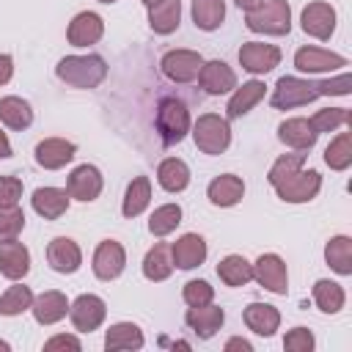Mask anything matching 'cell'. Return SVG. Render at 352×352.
I'll return each instance as SVG.
<instances>
[{"mask_svg":"<svg viewBox=\"0 0 352 352\" xmlns=\"http://www.w3.org/2000/svg\"><path fill=\"white\" fill-rule=\"evenodd\" d=\"M55 74L72 88H96L107 77V63L102 55H66L58 60Z\"/></svg>","mask_w":352,"mask_h":352,"instance_id":"obj_1","label":"cell"},{"mask_svg":"<svg viewBox=\"0 0 352 352\" xmlns=\"http://www.w3.org/2000/svg\"><path fill=\"white\" fill-rule=\"evenodd\" d=\"M245 25L253 33H267V36H286L292 30V8L286 0H267L258 8L248 11Z\"/></svg>","mask_w":352,"mask_h":352,"instance_id":"obj_2","label":"cell"},{"mask_svg":"<svg viewBox=\"0 0 352 352\" xmlns=\"http://www.w3.org/2000/svg\"><path fill=\"white\" fill-rule=\"evenodd\" d=\"M192 140L204 154H223L231 143V126L228 118L217 116V113H204L198 116V121L192 124Z\"/></svg>","mask_w":352,"mask_h":352,"instance_id":"obj_3","label":"cell"},{"mask_svg":"<svg viewBox=\"0 0 352 352\" xmlns=\"http://www.w3.org/2000/svg\"><path fill=\"white\" fill-rule=\"evenodd\" d=\"M157 129H160V138L165 146H173V143H182L184 135L190 132V113H187V104L182 99H162L160 107H157Z\"/></svg>","mask_w":352,"mask_h":352,"instance_id":"obj_4","label":"cell"},{"mask_svg":"<svg viewBox=\"0 0 352 352\" xmlns=\"http://www.w3.org/2000/svg\"><path fill=\"white\" fill-rule=\"evenodd\" d=\"M278 198L286 204H308L311 198H316V192L322 190V176L316 170H294L286 179L272 184Z\"/></svg>","mask_w":352,"mask_h":352,"instance_id":"obj_5","label":"cell"},{"mask_svg":"<svg viewBox=\"0 0 352 352\" xmlns=\"http://www.w3.org/2000/svg\"><path fill=\"white\" fill-rule=\"evenodd\" d=\"M201 66H204V58L195 50H170L160 60V69L170 82H192V80H198Z\"/></svg>","mask_w":352,"mask_h":352,"instance_id":"obj_6","label":"cell"},{"mask_svg":"<svg viewBox=\"0 0 352 352\" xmlns=\"http://www.w3.org/2000/svg\"><path fill=\"white\" fill-rule=\"evenodd\" d=\"M316 96L319 94H316V85L314 82L300 80V77H280L275 82V91H272V107L292 110V107H300V104L314 102Z\"/></svg>","mask_w":352,"mask_h":352,"instance_id":"obj_7","label":"cell"},{"mask_svg":"<svg viewBox=\"0 0 352 352\" xmlns=\"http://www.w3.org/2000/svg\"><path fill=\"white\" fill-rule=\"evenodd\" d=\"M253 278L272 294H286L289 292V270L280 256L275 253H261L253 264Z\"/></svg>","mask_w":352,"mask_h":352,"instance_id":"obj_8","label":"cell"},{"mask_svg":"<svg viewBox=\"0 0 352 352\" xmlns=\"http://www.w3.org/2000/svg\"><path fill=\"white\" fill-rule=\"evenodd\" d=\"M69 316H72L74 330L91 333V330H96V327L104 322L107 308H104V300H102V297H96V294H80V297L69 305Z\"/></svg>","mask_w":352,"mask_h":352,"instance_id":"obj_9","label":"cell"},{"mask_svg":"<svg viewBox=\"0 0 352 352\" xmlns=\"http://www.w3.org/2000/svg\"><path fill=\"white\" fill-rule=\"evenodd\" d=\"M239 63L250 74H267L280 63V50L275 44H261V41H245L239 47Z\"/></svg>","mask_w":352,"mask_h":352,"instance_id":"obj_10","label":"cell"},{"mask_svg":"<svg viewBox=\"0 0 352 352\" xmlns=\"http://www.w3.org/2000/svg\"><path fill=\"white\" fill-rule=\"evenodd\" d=\"M300 22H302V30H305L308 36L324 41V38H330L333 30H336V8H333L330 3H322V0L308 3V6L302 8Z\"/></svg>","mask_w":352,"mask_h":352,"instance_id":"obj_11","label":"cell"},{"mask_svg":"<svg viewBox=\"0 0 352 352\" xmlns=\"http://www.w3.org/2000/svg\"><path fill=\"white\" fill-rule=\"evenodd\" d=\"M124 264H126V253L121 248V242L116 239H104L99 242L96 253H94V275L99 280H113L124 272Z\"/></svg>","mask_w":352,"mask_h":352,"instance_id":"obj_12","label":"cell"},{"mask_svg":"<svg viewBox=\"0 0 352 352\" xmlns=\"http://www.w3.org/2000/svg\"><path fill=\"white\" fill-rule=\"evenodd\" d=\"M198 82L206 94L220 96V94H228L236 88V74L226 60H206L198 72Z\"/></svg>","mask_w":352,"mask_h":352,"instance_id":"obj_13","label":"cell"},{"mask_svg":"<svg viewBox=\"0 0 352 352\" xmlns=\"http://www.w3.org/2000/svg\"><path fill=\"white\" fill-rule=\"evenodd\" d=\"M47 261L55 272H63V275H72L80 270L82 264V253H80V245L69 236H55L50 245H47Z\"/></svg>","mask_w":352,"mask_h":352,"instance_id":"obj_14","label":"cell"},{"mask_svg":"<svg viewBox=\"0 0 352 352\" xmlns=\"http://www.w3.org/2000/svg\"><path fill=\"white\" fill-rule=\"evenodd\" d=\"M66 192L69 198H77V201H96L99 192H102V173L99 168L94 165H80L72 170L69 182H66Z\"/></svg>","mask_w":352,"mask_h":352,"instance_id":"obj_15","label":"cell"},{"mask_svg":"<svg viewBox=\"0 0 352 352\" xmlns=\"http://www.w3.org/2000/svg\"><path fill=\"white\" fill-rule=\"evenodd\" d=\"M104 33V22L96 11H80L72 22H69V30H66V38L69 44L74 47H88V44H96Z\"/></svg>","mask_w":352,"mask_h":352,"instance_id":"obj_16","label":"cell"},{"mask_svg":"<svg viewBox=\"0 0 352 352\" xmlns=\"http://www.w3.org/2000/svg\"><path fill=\"white\" fill-rule=\"evenodd\" d=\"M346 63L349 60L344 55L327 52V50H319V47H300L294 52V66L300 72H308V74H314V72H333V69H341Z\"/></svg>","mask_w":352,"mask_h":352,"instance_id":"obj_17","label":"cell"},{"mask_svg":"<svg viewBox=\"0 0 352 352\" xmlns=\"http://www.w3.org/2000/svg\"><path fill=\"white\" fill-rule=\"evenodd\" d=\"M170 258H173V267H179V270H192V267L204 264V258H206V242H204V236H198V234L179 236L170 245Z\"/></svg>","mask_w":352,"mask_h":352,"instance_id":"obj_18","label":"cell"},{"mask_svg":"<svg viewBox=\"0 0 352 352\" xmlns=\"http://www.w3.org/2000/svg\"><path fill=\"white\" fill-rule=\"evenodd\" d=\"M74 143L72 140H63V138H47L36 146V162L47 170H58L63 168L66 162L74 160Z\"/></svg>","mask_w":352,"mask_h":352,"instance_id":"obj_19","label":"cell"},{"mask_svg":"<svg viewBox=\"0 0 352 352\" xmlns=\"http://www.w3.org/2000/svg\"><path fill=\"white\" fill-rule=\"evenodd\" d=\"M30 311H33V319L38 324H55L69 314V300H66L63 292H55V289L52 292H41L38 297H33Z\"/></svg>","mask_w":352,"mask_h":352,"instance_id":"obj_20","label":"cell"},{"mask_svg":"<svg viewBox=\"0 0 352 352\" xmlns=\"http://www.w3.org/2000/svg\"><path fill=\"white\" fill-rule=\"evenodd\" d=\"M184 319H187V324L198 333V338H212V336L223 327L226 314H223V308L206 302V305H190L187 314H184Z\"/></svg>","mask_w":352,"mask_h":352,"instance_id":"obj_21","label":"cell"},{"mask_svg":"<svg viewBox=\"0 0 352 352\" xmlns=\"http://www.w3.org/2000/svg\"><path fill=\"white\" fill-rule=\"evenodd\" d=\"M30 270V253L22 242L11 239V242H0V275H6L8 280H19L25 278Z\"/></svg>","mask_w":352,"mask_h":352,"instance_id":"obj_22","label":"cell"},{"mask_svg":"<svg viewBox=\"0 0 352 352\" xmlns=\"http://www.w3.org/2000/svg\"><path fill=\"white\" fill-rule=\"evenodd\" d=\"M278 138L280 143L292 146L294 151H311L316 146V132L311 126L308 118H286L280 126H278Z\"/></svg>","mask_w":352,"mask_h":352,"instance_id":"obj_23","label":"cell"},{"mask_svg":"<svg viewBox=\"0 0 352 352\" xmlns=\"http://www.w3.org/2000/svg\"><path fill=\"white\" fill-rule=\"evenodd\" d=\"M242 319L256 336H264V338H270L280 327V311L275 305H270V302H250L245 308Z\"/></svg>","mask_w":352,"mask_h":352,"instance_id":"obj_24","label":"cell"},{"mask_svg":"<svg viewBox=\"0 0 352 352\" xmlns=\"http://www.w3.org/2000/svg\"><path fill=\"white\" fill-rule=\"evenodd\" d=\"M30 201H33V212L41 214L44 220H58L69 209V192L60 187H38Z\"/></svg>","mask_w":352,"mask_h":352,"instance_id":"obj_25","label":"cell"},{"mask_svg":"<svg viewBox=\"0 0 352 352\" xmlns=\"http://www.w3.org/2000/svg\"><path fill=\"white\" fill-rule=\"evenodd\" d=\"M206 195H209V201L214 206H234L245 195V182L239 176H234V173H223V176L212 179Z\"/></svg>","mask_w":352,"mask_h":352,"instance_id":"obj_26","label":"cell"},{"mask_svg":"<svg viewBox=\"0 0 352 352\" xmlns=\"http://www.w3.org/2000/svg\"><path fill=\"white\" fill-rule=\"evenodd\" d=\"M179 22H182V0H160L148 6V25L154 33L168 36L179 28Z\"/></svg>","mask_w":352,"mask_h":352,"instance_id":"obj_27","label":"cell"},{"mask_svg":"<svg viewBox=\"0 0 352 352\" xmlns=\"http://www.w3.org/2000/svg\"><path fill=\"white\" fill-rule=\"evenodd\" d=\"M264 91H267V85L261 82V80H250V82H242L236 91H234V96L228 99V118H242L245 113H250L261 99H264Z\"/></svg>","mask_w":352,"mask_h":352,"instance_id":"obj_28","label":"cell"},{"mask_svg":"<svg viewBox=\"0 0 352 352\" xmlns=\"http://www.w3.org/2000/svg\"><path fill=\"white\" fill-rule=\"evenodd\" d=\"M143 346V333L132 322H116L104 333V349L107 352H124V349H140Z\"/></svg>","mask_w":352,"mask_h":352,"instance_id":"obj_29","label":"cell"},{"mask_svg":"<svg viewBox=\"0 0 352 352\" xmlns=\"http://www.w3.org/2000/svg\"><path fill=\"white\" fill-rule=\"evenodd\" d=\"M157 182L168 192H182L190 184V168H187V162L184 160H176V157L162 160L160 168H157Z\"/></svg>","mask_w":352,"mask_h":352,"instance_id":"obj_30","label":"cell"},{"mask_svg":"<svg viewBox=\"0 0 352 352\" xmlns=\"http://www.w3.org/2000/svg\"><path fill=\"white\" fill-rule=\"evenodd\" d=\"M148 201H151V182H148V176L132 179L129 187H126V195H124V206H121L124 217H138V214H143L146 206H148Z\"/></svg>","mask_w":352,"mask_h":352,"instance_id":"obj_31","label":"cell"},{"mask_svg":"<svg viewBox=\"0 0 352 352\" xmlns=\"http://www.w3.org/2000/svg\"><path fill=\"white\" fill-rule=\"evenodd\" d=\"M170 272H173L170 248H168L165 242H157V245L146 253V258H143V275H146L148 280H165V278H170Z\"/></svg>","mask_w":352,"mask_h":352,"instance_id":"obj_32","label":"cell"},{"mask_svg":"<svg viewBox=\"0 0 352 352\" xmlns=\"http://www.w3.org/2000/svg\"><path fill=\"white\" fill-rule=\"evenodd\" d=\"M217 275L226 286H245L248 280H253V264L245 256L231 253L217 264Z\"/></svg>","mask_w":352,"mask_h":352,"instance_id":"obj_33","label":"cell"},{"mask_svg":"<svg viewBox=\"0 0 352 352\" xmlns=\"http://www.w3.org/2000/svg\"><path fill=\"white\" fill-rule=\"evenodd\" d=\"M0 121L8 129H28L33 121V110L19 96H3L0 99Z\"/></svg>","mask_w":352,"mask_h":352,"instance_id":"obj_34","label":"cell"},{"mask_svg":"<svg viewBox=\"0 0 352 352\" xmlns=\"http://www.w3.org/2000/svg\"><path fill=\"white\" fill-rule=\"evenodd\" d=\"M324 261L338 275H352V239L349 236H333L324 248Z\"/></svg>","mask_w":352,"mask_h":352,"instance_id":"obj_35","label":"cell"},{"mask_svg":"<svg viewBox=\"0 0 352 352\" xmlns=\"http://www.w3.org/2000/svg\"><path fill=\"white\" fill-rule=\"evenodd\" d=\"M226 19L223 0H192V22L201 30H217Z\"/></svg>","mask_w":352,"mask_h":352,"instance_id":"obj_36","label":"cell"},{"mask_svg":"<svg viewBox=\"0 0 352 352\" xmlns=\"http://www.w3.org/2000/svg\"><path fill=\"white\" fill-rule=\"evenodd\" d=\"M344 300H346V294H344L341 283L327 280V278H322V280L314 283V302L319 305V311H324V314H338V311L344 308Z\"/></svg>","mask_w":352,"mask_h":352,"instance_id":"obj_37","label":"cell"},{"mask_svg":"<svg viewBox=\"0 0 352 352\" xmlns=\"http://www.w3.org/2000/svg\"><path fill=\"white\" fill-rule=\"evenodd\" d=\"M324 162L333 170H346L352 165V138H349V132H338V138L330 140V146L324 148Z\"/></svg>","mask_w":352,"mask_h":352,"instance_id":"obj_38","label":"cell"},{"mask_svg":"<svg viewBox=\"0 0 352 352\" xmlns=\"http://www.w3.org/2000/svg\"><path fill=\"white\" fill-rule=\"evenodd\" d=\"M179 223H182V206L179 204H165V206L154 209V214L148 220V231L154 236H168L170 231H176Z\"/></svg>","mask_w":352,"mask_h":352,"instance_id":"obj_39","label":"cell"},{"mask_svg":"<svg viewBox=\"0 0 352 352\" xmlns=\"http://www.w3.org/2000/svg\"><path fill=\"white\" fill-rule=\"evenodd\" d=\"M308 121H311V126H314L316 135H322V132H336V129H341L344 124H349V110H346V107H324V110H316Z\"/></svg>","mask_w":352,"mask_h":352,"instance_id":"obj_40","label":"cell"},{"mask_svg":"<svg viewBox=\"0 0 352 352\" xmlns=\"http://www.w3.org/2000/svg\"><path fill=\"white\" fill-rule=\"evenodd\" d=\"M30 305H33V292L28 286H22V283L8 286V292L0 297V314L3 316H16V314L28 311Z\"/></svg>","mask_w":352,"mask_h":352,"instance_id":"obj_41","label":"cell"},{"mask_svg":"<svg viewBox=\"0 0 352 352\" xmlns=\"http://www.w3.org/2000/svg\"><path fill=\"white\" fill-rule=\"evenodd\" d=\"M25 228V212L19 206H0V242H11Z\"/></svg>","mask_w":352,"mask_h":352,"instance_id":"obj_42","label":"cell"},{"mask_svg":"<svg viewBox=\"0 0 352 352\" xmlns=\"http://www.w3.org/2000/svg\"><path fill=\"white\" fill-rule=\"evenodd\" d=\"M302 165H305V154H302V151H294V154H283V157H278V160L272 162V168H270L267 179H270V184H275V182L286 179L289 173L300 170Z\"/></svg>","mask_w":352,"mask_h":352,"instance_id":"obj_43","label":"cell"},{"mask_svg":"<svg viewBox=\"0 0 352 352\" xmlns=\"http://www.w3.org/2000/svg\"><path fill=\"white\" fill-rule=\"evenodd\" d=\"M182 297H184L187 305H206V302H212L214 289H212L206 280H187Z\"/></svg>","mask_w":352,"mask_h":352,"instance_id":"obj_44","label":"cell"},{"mask_svg":"<svg viewBox=\"0 0 352 352\" xmlns=\"http://www.w3.org/2000/svg\"><path fill=\"white\" fill-rule=\"evenodd\" d=\"M314 344L316 341H314V333L308 327H292L283 338V349H289V352H311Z\"/></svg>","mask_w":352,"mask_h":352,"instance_id":"obj_45","label":"cell"},{"mask_svg":"<svg viewBox=\"0 0 352 352\" xmlns=\"http://www.w3.org/2000/svg\"><path fill=\"white\" fill-rule=\"evenodd\" d=\"M314 85H316L319 96H346L352 91V77L349 74H338L333 80H322V82H314Z\"/></svg>","mask_w":352,"mask_h":352,"instance_id":"obj_46","label":"cell"},{"mask_svg":"<svg viewBox=\"0 0 352 352\" xmlns=\"http://www.w3.org/2000/svg\"><path fill=\"white\" fill-rule=\"evenodd\" d=\"M22 198V182L16 176H0V206H16Z\"/></svg>","mask_w":352,"mask_h":352,"instance_id":"obj_47","label":"cell"},{"mask_svg":"<svg viewBox=\"0 0 352 352\" xmlns=\"http://www.w3.org/2000/svg\"><path fill=\"white\" fill-rule=\"evenodd\" d=\"M44 349H47V352H55V349H72V352H80L82 344H80V338H74V336H52V338L44 344Z\"/></svg>","mask_w":352,"mask_h":352,"instance_id":"obj_48","label":"cell"},{"mask_svg":"<svg viewBox=\"0 0 352 352\" xmlns=\"http://www.w3.org/2000/svg\"><path fill=\"white\" fill-rule=\"evenodd\" d=\"M11 74H14V60H11V55H0V85H6V82L11 80Z\"/></svg>","mask_w":352,"mask_h":352,"instance_id":"obj_49","label":"cell"},{"mask_svg":"<svg viewBox=\"0 0 352 352\" xmlns=\"http://www.w3.org/2000/svg\"><path fill=\"white\" fill-rule=\"evenodd\" d=\"M234 349L250 352V349H253V344H250V341H245V338H228V341H226V352H234Z\"/></svg>","mask_w":352,"mask_h":352,"instance_id":"obj_50","label":"cell"},{"mask_svg":"<svg viewBox=\"0 0 352 352\" xmlns=\"http://www.w3.org/2000/svg\"><path fill=\"white\" fill-rule=\"evenodd\" d=\"M8 157H11V143H8L6 132L0 129V160H8Z\"/></svg>","mask_w":352,"mask_h":352,"instance_id":"obj_51","label":"cell"},{"mask_svg":"<svg viewBox=\"0 0 352 352\" xmlns=\"http://www.w3.org/2000/svg\"><path fill=\"white\" fill-rule=\"evenodd\" d=\"M234 3H236L242 11H253V8H258L264 0H234Z\"/></svg>","mask_w":352,"mask_h":352,"instance_id":"obj_52","label":"cell"},{"mask_svg":"<svg viewBox=\"0 0 352 352\" xmlns=\"http://www.w3.org/2000/svg\"><path fill=\"white\" fill-rule=\"evenodd\" d=\"M0 349H3V352H8V349H11V346H8V344H6V341H0Z\"/></svg>","mask_w":352,"mask_h":352,"instance_id":"obj_53","label":"cell"},{"mask_svg":"<svg viewBox=\"0 0 352 352\" xmlns=\"http://www.w3.org/2000/svg\"><path fill=\"white\" fill-rule=\"evenodd\" d=\"M154 3H160V0H143V6H154Z\"/></svg>","mask_w":352,"mask_h":352,"instance_id":"obj_54","label":"cell"},{"mask_svg":"<svg viewBox=\"0 0 352 352\" xmlns=\"http://www.w3.org/2000/svg\"><path fill=\"white\" fill-rule=\"evenodd\" d=\"M99 3H116V0H99Z\"/></svg>","mask_w":352,"mask_h":352,"instance_id":"obj_55","label":"cell"}]
</instances>
